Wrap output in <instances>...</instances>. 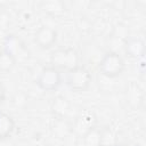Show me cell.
I'll list each match as a JSON object with an SVG mask.
<instances>
[{
    "mask_svg": "<svg viewBox=\"0 0 146 146\" xmlns=\"http://www.w3.org/2000/svg\"><path fill=\"white\" fill-rule=\"evenodd\" d=\"M125 68V63L122 56L113 50L107 51L100 63H99V71L102 72L103 75L107 78H116L123 73Z\"/></svg>",
    "mask_w": 146,
    "mask_h": 146,
    "instance_id": "1",
    "label": "cell"
},
{
    "mask_svg": "<svg viewBox=\"0 0 146 146\" xmlns=\"http://www.w3.org/2000/svg\"><path fill=\"white\" fill-rule=\"evenodd\" d=\"M50 62L51 66L58 71L65 70L68 72L79 65V55L73 48H60L51 54Z\"/></svg>",
    "mask_w": 146,
    "mask_h": 146,
    "instance_id": "2",
    "label": "cell"
},
{
    "mask_svg": "<svg viewBox=\"0 0 146 146\" xmlns=\"http://www.w3.org/2000/svg\"><path fill=\"white\" fill-rule=\"evenodd\" d=\"M91 74L90 72L81 65L70 70L66 75V83L70 89L74 92H82L84 91L91 82Z\"/></svg>",
    "mask_w": 146,
    "mask_h": 146,
    "instance_id": "3",
    "label": "cell"
},
{
    "mask_svg": "<svg viewBox=\"0 0 146 146\" xmlns=\"http://www.w3.org/2000/svg\"><path fill=\"white\" fill-rule=\"evenodd\" d=\"M60 83H62L60 71H58L54 66H47L42 68V71L40 72L36 79V84L39 86L40 89L44 91H54L60 86Z\"/></svg>",
    "mask_w": 146,
    "mask_h": 146,
    "instance_id": "4",
    "label": "cell"
},
{
    "mask_svg": "<svg viewBox=\"0 0 146 146\" xmlns=\"http://www.w3.org/2000/svg\"><path fill=\"white\" fill-rule=\"evenodd\" d=\"M57 40V31L50 26L42 25L34 33L35 43L42 49L51 48Z\"/></svg>",
    "mask_w": 146,
    "mask_h": 146,
    "instance_id": "5",
    "label": "cell"
},
{
    "mask_svg": "<svg viewBox=\"0 0 146 146\" xmlns=\"http://www.w3.org/2000/svg\"><path fill=\"white\" fill-rule=\"evenodd\" d=\"M3 51H6L7 54H9L10 56H13L15 58V60H17L18 58H23L26 57V49L24 47V43L15 35H8L5 39L3 42Z\"/></svg>",
    "mask_w": 146,
    "mask_h": 146,
    "instance_id": "6",
    "label": "cell"
},
{
    "mask_svg": "<svg viewBox=\"0 0 146 146\" xmlns=\"http://www.w3.org/2000/svg\"><path fill=\"white\" fill-rule=\"evenodd\" d=\"M124 50L125 54L130 57V58H140L143 57L144 52H145V43L141 39L138 38H131L128 39L124 43Z\"/></svg>",
    "mask_w": 146,
    "mask_h": 146,
    "instance_id": "7",
    "label": "cell"
},
{
    "mask_svg": "<svg viewBox=\"0 0 146 146\" xmlns=\"http://www.w3.org/2000/svg\"><path fill=\"white\" fill-rule=\"evenodd\" d=\"M15 128V122L13 117L3 112H0V140L8 138Z\"/></svg>",
    "mask_w": 146,
    "mask_h": 146,
    "instance_id": "8",
    "label": "cell"
},
{
    "mask_svg": "<svg viewBox=\"0 0 146 146\" xmlns=\"http://www.w3.org/2000/svg\"><path fill=\"white\" fill-rule=\"evenodd\" d=\"M43 11L50 16H60L65 11V5L60 0H47L41 3Z\"/></svg>",
    "mask_w": 146,
    "mask_h": 146,
    "instance_id": "9",
    "label": "cell"
},
{
    "mask_svg": "<svg viewBox=\"0 0 146 146\" xmlns=\"http://www.w3.org/2000/svg\"><path fill=\"white\" fill-rule=\"evenodd\" d=\"M68 108H70V103H68V100H67L65 97H63V96L56 97V98L54 99L52 104H51V110H52V112H54L56 115H58V116L65 115V114L67 113Z\"/></svg>",
    "mask_w": 146,
    "mask_h": 146,
    "instance_id": "10",
    "label": "cell"
},
{
    "mask_svg": "<svg viewBox=\"0 0 146 146\" xmlns=\"http://www.w3.org/2000/svg\"><path fill=\"white\" fill-rule=\"evenodd\" d=\"M84 143L87 146H100L102 145V136L100 132L96 129H89L84 133Z\"/></svg>",
    "mask_w": 146,
    "mask_h": 146,
    "instance_id": "11",
    "label": "cell"
},
{
    "mask_svg": "<svg viewBox=\"0 0 146 146\" xmlns=\"http://www.w3.org/2000/svg\"><path fill=\"white\" fill-rule=\"evenodd\" d=\"M15 58L7 54L6 51H0V71L1 72H9L15 66Z\"/></svg>",
    "mask_w": 146,
    "mask_h": 146,
    "instance_id": "12",
    "label": "cell"
},
{
    "mask_svg": "<svg viewBox=\"0 0 146 146\" xmlns=\"http://www.w3.org/2000/svg\"><path fill=\"white\" fill-rule=\"evenodd\" d=\"M5 97H6V89H5L3 84L0 82V104L5 100Z\"/></svg>",
    "mask_w": 146,
    "mask_h": 146,
    "instance_id": "13",
    "label": "cell"
},
{
    "mask_svg": "<svg viewBox=\"0 0 146 146\" xmlns=\"http://www.w3.org/2000/svg\"><path fill=\"white\" fill-rule=\"evenodd\" d=\"M112 146H127V145H124V144H114Z\"/></svg>",
    "mask_w": 146,
    "mask_h": 146,
    "instance_id": "14",
    "label": "cell"
},
{
    "mask_svg": "<svg viewBox=\"0 0 146 146\" xmlns=\"http://www.w3.org/2000/svg\"><path fill=\"white\" fill-rule=\"evenodd\" d=\"M0 146H6V145H5L3 143H0Z\"/></svg>",
    "mask_w": 146,
    "mask_h": 146,
    "instance_id": "15",
    "label": "cell"
}]
</instances>
